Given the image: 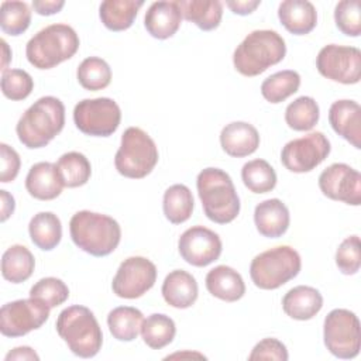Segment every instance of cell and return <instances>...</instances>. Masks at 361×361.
I'll return each instance as SVG.
<instances>
[{
	"mask_svg": "<svg viewBox=\"0 0 361 361\" xmlns=\"http://www.w3.org/2000/svg\"><path fill=\"white\" fill-rule=\"evenodd\" d=\"M30 298L38 299L52 309L68 300L69 289L59 278L47 276L32 285L30 289Z\"/></svg>",
	"mask_w": 361,
	"mask_h": 361,
	"instance_id": "f35d334b",
	"label": "cell"
},
{
	"mask_svg": "<svg viewBox=\"0 0 361 361\" xmlns=\"http://www.w3.org/2000/svg\"><path fill=\"white\" fill-rule=\"evenodd\" d=\"M206 288L209 293L224 302H237L245 293L243 276L227 265H217L207 272Z\"/></svg>",
	"mask_w": 361,
	"mask_h": 361,
	"instance_id": "d4e9b609",
	"label": "cell"
},
{
	"mask_svg": "<svg viewBox=\"0 0 361 361\" xmlns=\"http://www.w3.org/2000/svg\"><path fill=\"white\" fill-rule=\"evenodd\" d=\"M0 155H1V172L0 182L8 183L13 182L20 172V155L14 148L7 145L6 142L0 144Z\"/></svg>",
	"mask_w": 361,
	"mask_h": 361,
	"instance_id": "ee69618b",
	"label": "cell"
},
{
	"mask_svg": "<svg viewBox=\"0 0 361 361\" xmlns=\"http://www.w3.org/2000/svg\"><path fill=\"white\" fill-rule=\"evenodd\" d=\"M286 55L285 39L272 30H255L250 32L233 54L237 72L252 78L279 63Z\"/></svg>",
	"mask_w": 361,
	"mask_h": 361,
	"instance_id": "277c9868",
	"label": "cell"
},
{
	"mask_svg": "<svg viewBox=\"0 0 361 361\" xmlns=\"http://www.w3.org/2000/svg\"><path fill=\"white\" fill-rule=\"evenodd\" d=\"M65 126V106L54 96L39 97L20 117L16 131L20 142L37 149L48 145Z\"/></svg>",
	"mask_w": 361,
	"mask_h": 361,
	"instance_id": "6da1fadb",
	"label": "cell"
},
{
	"mask_svg": "<svg viewBox=\"0 0 361 361\" xmlns=\"http://www.w3.org/2000/svg\"><path fill=\"white\" fill-rule=\"evenodd\" d=\"M241 179L252 193H268L276 186L275 169L265 159H252L244 164Z\"/></svg>",
	"mask_w": 361,
	"mask_h": 361,
	"instance_id": "d590c367",
	"label": "cell"
},
{
	"mask_svg": "<svg viewBox=\"0 0 361 361\" xmlns=\"http://www.w3.org/2000/svg\"><path fill=\"white\" fill-rule=\"evenodd\" d=\"M196 186L209 220L227 224L238 216L240 197L227 172L219 168H206L199 172Z\"/></svg>",
	"mask_w": 361,
	"mask_h": 361,
	"instance_id": "3957f363",
	"label": "cell"
},
{
	"mask_svg": "<svg viewBox=\"0 0 361 361\" xmlns=\"http://www.w3.org/2000/svg\"><path fill=\"white\" fill-rule=\"evenodd\" d=\"M323 307L322 293L312 286L299 285L289 289L282 299L283 312L295 320H310Z\"/></svg>",
	"mask_w": 361,
	"mask_h": 361,
	"instance_id": "603a6c76",
	"label": "cell"
},
{
	"mask_svg": "<svg viewBox=\"0 0 361 361\" xmlns=\"http://www.w3.org/2000/svg\"><path fill=\"white\" fill-rule=\"evenodd\" d=\"M58 172L66 188H79L87 183L92 175L89 159L76 151L66 152L59 157L56 162Z\"/></svg>",
	"mask_w": 361,
	"mask_h": 361,
	"instance_id": "836d02e7",
	"label": "cell"
},
{
	"mask_svg": "<svg viewBox=\"0 0 361 361\" xmlns=\"http://www.w3.org/2000/svg\"><path fill=\"white\" fill-rule=\"evenodd\" d=\"M31 23V10L25 1H3L0 6V27L4 34L17 37L25 32Z\"/></svg>",
	"mask_w": 361,
	"mask_h": 361,
	"instance_id": "74e56055",
	"label": "cell"
},
{
	"mask_svg": "<svg viewBox=\"0 0 361 361\" xmlns=\"http://www.w3.org/2000/svg\"><path fill=\"white\" fill-rule=\"evenodd\" d=\"M44 302L30 298L8 302L0 309V331L6 337H21L39 329L49 317Z\"/></svg>",
	"mask_w": 361,
	"mask_h": 361,
	"instance_id": "8fae6325",
	"label": "cell"
},
{
	"mask_svg": "<svg viewBox=\"0 0 361 361\" xmlns=\"http://www.w3.org/2000/svg\"><path fill=\"white\" fill-rule=\"evenodd\" d=\"M300 268L299 252L289 245H278L254 257L250 265V276L257 288L272 290L293 279Z\"/></svg>",
	"mask_w": 361,
	"mask_h": 361,
	"instance_id": "52a82bcc",
	"label": "cell"
},
{
	"mask_svg": "<svg viewBox=\"0 0 361 361\" xmlns=\"http://www.w3.org/2000/svg\"><path fill=\"white\" fill-rule=\"evenodd\" d=\"M193 206V195L186 185H172L164 193V214L172 224H182L189 220Z\"/></svg>",
	"mask_w": 361,
	"mask_h": 361,
	"instance_id": "4dcf8cb0",
	"label": "cell"
},
{
	"mask_svg": "<svg viewBox=\"0 0 361 361\" xmlns=\"http://www.w3.org/2000/svg\"><path fill=\"white\" fill-rule=\"evenodd\" d=\"M175 334V322L164 313H154L148 316L141 326L142 340L152 350H161L166 347L169 343H172Z\"/></svg>",
	"mask_w": 361,
	"mask_h": 361,
	"instance_id": "d6a6232c",
	"label": "cell"
},
{
	"mask_svg": "<svg viewBox=\"0 0 361 361\" xmlns=\"http://www.w3.org/2000/svg\"><path fill=\"white\" fill-rule=\"evenodd\" d=\"M34 268V255L21 244L8 247L1 257V275L11 283H21L27 281L32 275Z\"/></svg>",
	"mask_w": 361,
	"mask_h": 361,
	"instance_id": "f1b7e54d",
	"label": "cell"
},
{
	"mask_svg": "<svg viewBox=\"0 0 361 361\" xmlns=\"http://www.w3.org/2000/svg\"><path fill=\"white\" fill-rule=\"evenodd\" d=\"M182 13L178 1H155L145 11L144 25L148 34L157 39H166L180 27Z\"/></svg>",
	"mask_w": 361,
	"mask_h": 361,
	"instance_id": "ac0fdd59",
	"label": "cell"
},
{
	"mask_svg": "<svg viewBox=\"0 0 361 361\" xmlns=\"http://www.w3.org/2000/svg\"><path fill=\"white\" fill-rule=\"evenodd\" d=\"M63 186L56 164L52 162L34 164L25 178L27 192L38 200H52L58 197Z\"/></svg>",
	"mask_w": 361,
	"mask_h": 361,
	"instance_id": "ffe728a7",
	"label": "cell"
},
{
	"mask_svg": "<svg viewBox=\"0 0 361 361\" xmlns=\"http://www.w3.org/2000/svg\"><path fill=\"white\" fill-rule=\"evenodd\" d=\"M319 73L333 82L354 85L361 78V51L355 47L329 44L316 58Z\"/></svg>",
	"mask_w": 361,
	"mask_h": 361,
	"instance_id": "7c38bea8",
	"label": "cell"
},
{
	"mask_svg": "<svg viewBox=\"0 0 361 361\" xmlns=\"http://www.w3.org/2000/svg\"><path fill=\"white\" fill-rule=\"evenodd\" d=\"M164 300L176 309H188L195 305L199 288L195 276L183 269H175L169 272L161 288Z\"/></svg>",
	"mask_w": 361,
	"mask_h": 361,
	"instance_id": "7402d4cb",
	"label": "cell"
},
{
	"mask_svg": "<svg viewBox=\"0 0 361 361\" xmlns=\"http://www.w3.org/2000/svg\"><path fill=\"white\" fill-rule=\"evenodd\" d=\"M144 316L133 306H118L107 316V326L111 336L118 341H133L141 333Z\"/></svg>",
	"mask_w": 361,
	"mask_h": 361,
	"instance_id": "f546056e",
	"label": "cell"
},
{
	"mask_svg": "<svg viewBox=\"0 0 361 361\" xmlns=\"http://www.w3.org/2000/svg\"><path fill=\"white\" fill-rule=\"evenodd\" d=\"M78 82L86 90H102L111 82V69L109 63L99 56H89L80 62L76 71Z\"/></svg>",
	"mask_w": 361,
	"mask_h": 361,
	"instance_id": "8d00e7d4",
	"label": "cell"
},
{
	"mask_svg": "<svg viewBox=\"0 0 361 361\" xmlns=\"http://www.w3.org/2000/svg\"><path fill=\"white\" fill-rule=\"evenodd\" d=\"M71 238L78 248L93 255L111 254L121 240L120 224L110 216L80 210L69 221Z\"/></svg>",
	"mask_w": 361,
	"mask_h": 361,
	"instance_id": "7a4b0ae2",
	"label": "cell"
},
{
	"mask_svg": "<svg viewBox=\"0 0 361 361\" xmlns=\"http://www.w3.org/2000/svg\"><path fill=\"white\" fill-rule=\"evenodd\" d=\"M289 358L288 350L282 341L278 338H264L255 344L251 354L248 355L250 361L255 360H276V361H286Z\"/></svg>",
	"mask_w": 361,
	"mask_h": 361,
	"instance_id": "7bdbcfd3",
	"label": "cell"
},
{
	"mask_svg": "<svg viewBox=\"0 0 361 361\" xmlns=\"http://www.w3.org/2000/svg\"><path fill=\"white\" fill-rule=\"evenodd\" d=\"M0 196H1V216L0 220L6 221L13 213H14V197L7 192V190H0Z\"/></svg>",
	"mask_w": 361,
	"mask_h": 361,
	"instance_id": "c3c4849f",
	"label": "cell"
},
{
	"mask_svg": "<svg viewBox=\"0 0 361 361\" xmlns=\"http://www.w3.org/2000/svg\"><path fill=\"white\" fill-rule=\"evenodd\" d=\"M180 257L193 267H207L219 259L223 245L217 233L203 226H193L178 241Z\"/></svg>",
	"mask_w": 361,
	"mask_h": 361,
	"instance_id": "2e32d148",
	"label": "cell"
},
{
	"mask_svg": "<svg viewBox=\"0 0 361 361\" xmlns=\"http://www.w3.org/2000/svg\"><path fill=\"white\" fill-rule=\"evenodd\" d=\"M300 86V75L296 71L286 69L279 71L268 76L261 85V94L262 97L272 103L285 102L293 93L298 92Z\"/></svg>",
	"mask_w": 361,
	"mask_h": 361,
	"instance_id": "1f68e13d",
	"label": "cell"
},
{
	"mask_svg": "<svg viewBox=\"0 0 361 361\" xmlns=\"http://www.w3.org/2000/svg\"><path fill=\"white\" fill-rule=\"evenodd\" d=\"M182 17L203 31L217 28L223 17V3L219 0H178Z\"/></svg>",
	"mask_w": 361,
	"mask_h": 361,
	"instance_id": "484cf974",
	"label": "cell"
},
{
	"mask_svg": "<svg viewBox=\"0 0 361 361\" xmlns=\"http://www.w3.org/2000/svg\"><path fill=\"white\" fill-rule=\"evenodd\" d=\"M319 188L331 200L361 204V175L347 164L336 162L327 166L319 176Z\"/></svg>",
	"mask_w": 361,
	"mask_h": 361,
	"instance_id": "9a60e30c",
	"label": "cell"
},
{
	"mask_svg": "<svg viewBox=\"0 0 361 361\" xmlns=\"http://www.w3.org/2000/svg\"><path fill=\"white\" fill-rule=\"evenodd\" d=\"M79 37L68 24H51L39 30L25 47L28 62L37 69H52L71 59L79 49Z\"/></svg>",
	"mask_w": 361,
	"mask_h": 361,
	"instance_id": "8992f818",
	"label": "cell"
},
{
	"mask_svg": "<svg viewBox=\"0 0 361 361\" xmlns=\"http://www.w3.org/2000/svg\"><path fill=\"white\" fill-rule=\"evenodd\" d=\"M142 6V0H106L99 7V17L107 30L124 31L133 25Z\"/></svg>",
	"mask_w": 361,
	"mask_h": 361,
	"instance_id": "4316f807",
	"label": "cell"
},
{
	"mask_svg": "<svg viewBox=\"0 0 361 361\" xmlns=\"http://www.w3.org/2000/svg\"><path fill=\"white\" fill-rule=\"evenodd\" d=\"M0 42H1V48H3V63H1V73H3L7 71V65L11 59V51L8 48V44L4 39H1Z\"/></svg>",
	"mask_w": 361,
	"mask_h": 361,
	"instance_id": "681fc988",
	"label": "cell"
},
{
	"mask_svg": "<svg viewBox=\"0 0 361 361\" xmlns=\"http://www.w3.org/2000/svg\"><path fill=\"white\" fill-rule=\"evenodd\" d=\"M28 233L34 245L42 251H51L61 243L62 224L52 212H39L30 220Z\"/></svg>",
	"mask_w": 361,
	"mask_h": 361,
	"instance_id": "83f0119b",
	"label": "cell"
},
{
	"mask_svg": "<svg viewBox=\"0 0 361 361\" xmlns=\"http://www.w3.org/2000/svg\"><path fill=\"white\" fill-rule=\"evenodd\" d=\"M320 117L317 102L310 96H300L288 104L285 121L295 131L312 130Z\"/></svg>",
	"mask_w": 361,
	"mask_h": 361,
	"instance_id": "e575fe53",
	"label": "cell"
},
{
	"mask_svg": "<svg viewBox=\"0 0 361 361\" xmlns=\"http://www.w3.org/2000/svg\"><path fill=\"white\" fill-rule=\"evenodd\" d=\"M330 149L327 137L320 131H314L286 142L281 151V162L290 172H310L329 157Z\"/></svg>",
	"mask_w": 361,
	"mask_h": 361,
	"instance_id": "4fadbf2b",
	"label": "cell"
},
{
	"mask_svg": "<svg viewBox=\"0 0 361 361\" xmlns=\"http://www.w3.org/2000/svg\"><path fill=\"white\" fill-rule=\"evenodd\" d=\"M157 281V267L145 257L124 259L111 282L113 292L123 299H137L147 293Z\"/></svg>",
	"mask_w": 361,
	"mask_h": 361,
	"instance_id": "5bb4252c",
	"label": "cell"
},
{
	"mask_svg": "<svg viewBox=\"0 0 361 361\" xmlns=\"http://www.w3.org/2000/svg\"><path fill=\"white\" fill-rule=\"evenodd\" d=\"M278 17L282 25L295 35H305L314 30L317 13L307 0H285L278 7Z\"/></svg>",
	"mask_w": 361,
	"mask_h": 361,
	"instance_id": "cb8c5ba5",
	"label": "cell"
},
{
	"mask_svg": "<svg viewBox=\"0 0 361 361\" xmlns=\"http://www.w3.org/2000/svg\"><path fill=\"white\" fill-rule=\"evenodd\" d=\"M336 265L344 275H354L361 267V244L358 235L341 241L336 251Z\"/></svg>",
	"mask_w": 361,
	"mask_h": 361,
	"instance_id": "b9f144b4",
	"label": "cell"
},
{
	"mask_svg": "<svg viewBox=\"0 0 361 361\" xmlns=\"http://www.w3.org/2000/svg\"><path fill=\"white\" fill-rule=\"evenodd\" d=\"M56 331L68 348L80 358L94 357L103 344V333L93 312L82 305L63 309L56 319Z\"/></svg>",
	"mask_w": 361,
	"mask_h": 361,
	"instance_id": "5b68a950",
	"label": "cell"
},
{
	"mask_svg": "<svg viewBox=\"0 0 361 361\" xmlns=\"http://www.w3.org/2000/svg\"><path fill=\"white\" fill-rule=\"evenodd\" d=\"M290 216L285 203L279 199H267L255 206L254 223L258 233L268 238L283 235L289 227Z\"/></svg>",
	"mask_w": 361,
	"mask_h": 361,
	"instance_id": "44dd1931",
	"label": "cell"
},
{
	"mask_svg": "<svg viewBox=\"0 0 361 361\" xmlns=\"http://www.w3.org/2000/svg\"><path fill=\"white\" fill-rule=\"evenodd\" d=\"M158 157L155 141L140 127H128L121 135L114 165L120 175L130 179H141L152 172Z\"/></svg>",
	"mask_w": 361,
	"mask_h": 361,
	"instance_id": "ba28073f",
	"label": "cell"
},
{
	"mask_svg": "<svg viewBox=\"0 0 361 361\" xmlns=\"http://www.w3.org/2000/svg\"><path fill=\"white\" fill-rule=\"evenodd\" d=\"M65 6L63 0H34V11L39 16H52L59 13Z\"/></svg>",
	"mask_w": 361,
	"mask_h": 361,
	"instance_id": "f6af8a7d",
	"label": "cell"
},
{
	"mask_svg": "<svg viewBox=\"0 0 361 361\" xmlns=\"http://www.w3.org/2000/svg\"><path fill=\"white\" fill-rule=\"evenodd\" d=\"M175 357H197V358H206L204 355H202V354H197V353H178V354H172V355H169V357H166V360L168 358H175Z\"/></svg>",
	"mask_w": 361,
	"mask_h": 361,
	"instance_id": "f907efd6",
	"label": "cell"
},
{
	"mask_svg": "<svg viewBox=\"0 0 361 361\" xmlns=\"http://www.w3.org/2000/svg\"><path fill=\"white\" fill-rule=\"evenodd\" d=\"M223 151L234 158H243L254 154L259 147V134L257 128L245 121H233L223 127L220 133Z\"/></svg>",
	"mask_w": 361,
	"mask_h": 361,
	"instance_id": "d6986e66",
	"label": "cell"
},
{
	"mask_svg": "<svg viewBox=\"0 0 361 361\" xmlns=\"http://www.w3.org/2000/svg\"><path fill=\"white\" fill-rule=\"evenodd\" d=\"M331 128L354 148H361V107L354 100H337L329 109Z\"/></svg>",
	"mask_w": 361,
	"mask_h": 361,
	"instance_id": "e0dca14e",
	"label": "cell"
},
{
	"mask_svg": "<svg viewBox=\"0 0 361 361\" xmlns=\"http://www.w3.org/2000/svg\"><path fill=\"white\" fill-rule=\"evenodd\" d=\"M6 361H11V360H17V361H21V360H35L38 361L39 360V355L28 345H23V347H16L13 348L4 358Z\"/></svg>",
	"mask_w": 361,
	"mask_h": 361,
	"instance_id": "7dc6e473",
	"label": "cell"
},
{
	"mask_svg": "<svg viewBox=\"0 0 361 361\" xmlns=\"http://www.w3.org/2000/svg\"><path fill=\"white\" fill-rule=\"evenodd\" d=\"M34 89L31 75L23 69H7L1 73V92L14 102L27 99Z\"/></svg>",
	"mask_w": 361,
	"mask_h": 361,
	"instance_id": "ab89813d",
	"label": "cell"
},
{
	"mask_svg": "<svg viewBox=\"0 0 361 361\" xmlns=\"http://www.w3.org/2000/svg\"><path fill=\"white\" fill-rule=\"evenodd\" d=\"M261 4L259 0H235V1H226V6L238 16L251 14L258 6Z\"/></svg>",
	"mask_w": 361,
	"mask_h": 361,
	"instance_id": "bcb514c9",
	"label": "cell"
},
{
	"mask_svg": "<svg viewBox=\"0 0 361 361\" xmlns=\"http://www.w3.org/2000/svg\"><path fill=\"white\" fill-rule=\"evenodd\" d=\"M334 21L343 34L358 37L361 34V3L358 0L338 1L334 8Z\"/></svg>",
	"mask_w": 361,
	"mask_h": 361,
	"instance_id": "60d3db41",
	"label": "cell"
},
{
	"mask_svg": "<svg viewBox=\"0 0 361 361\" xmlns=\"http://www.w3.org/2000/svg\"><path fill=\"white\" fill-rule=\"evenodd\" d=\"M73 121L86 135L109 137L120 126L121 110L110 97L83 99L73 109Z\"/></svg>",
	"mask_w": 361,
	"mask_h": 361,
	"instance_id": "30bf717a",
	"label": "cell"
},
{
	"mask_svg": "<svg viewBox=\"0 0 361 361\" xmlns=\"http://www.w3.org/2000/svg\"><path fill=\"white\" fill-rule=\"evenodd\" d=\"M323 338L326 348L337 358H355L361 347L360 320L348 309H333L324 319Z\"/></svg>",
	"mask_w": 361,
	"mask_h": 361,
	"instance_id": "9c48e42d",
	"label": "cell"
}]
</instances>
